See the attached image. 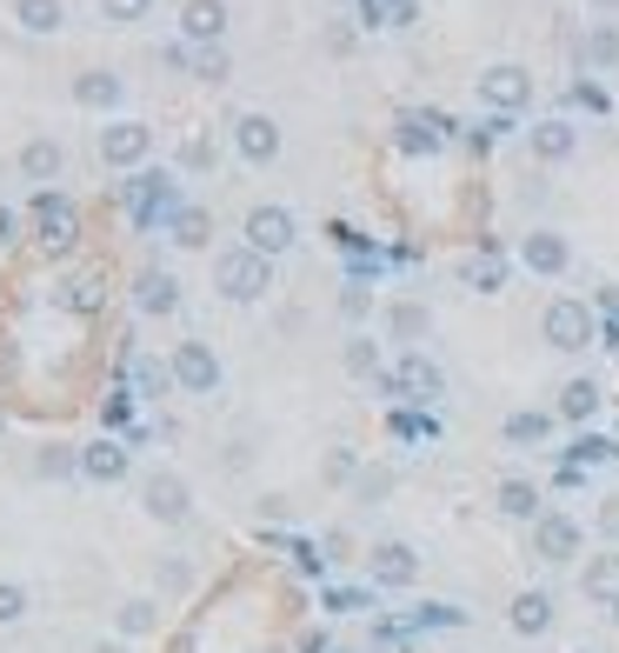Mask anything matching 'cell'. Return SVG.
Listing matches in <instances>:
<instances>
[{"label": "cell", "mask_w": 619, "mask_h": 653, "mask_svg": "<svg viewBox=\"0 0 619 653\" xmlns=\"http://www.w3.org/2000/svg\"><path fill=\"white\" fill-rule=\"evenodd\" d=\"M214 287L227 300H260L274 287V261L253 254V248H227V254H214Z\"/></svg>", "instance_id": "obj_1"}, {"label": "cell", "mask_w": 619, "mask_h": 653, "mask_svg": "<svg viewBox=\"0 0 619 653\" xmlns=\"http://www.w3.org/2000/svg\"><path fill=\"white\" fill-rule=\"evenodd\" d=\"M540 334H547V347H560V354H580V347H593V341H599V313H593L586 300H547V313H540Z\"/></svg>", "instance_id": "obj_2"}, {"label": "cell", "mask_w": 619, "mask_h": 653, "mask_svg": "<svg viewBox=\"0 0 619 653\" xmlns=\"http://www.w3.org/2000/svg\"><path fill=\"white\" fill-rule=\"evenodd\" d=\"M374 387H380V393H393V400H406V406H433L439 393H447V374H439L426 354H406V360H400V367H387Z\"/></svg>", "instance_id": "obj_3"}, {"label": "cell", "mask_w": 619, "mask_h": 653, "mask_svg": "<svg viewBox=\"0 0 619 653\" xmlns=\"http://www.w3.org/2000/svg\"><path fill=\"white\" fill-rule=\"evenodd\" d=\"M121 207H127L134 227H167L173 214H181V201H173V181H167V174H134V181L121 187Z\"/></svg>", "instance_id": "obj_4"}, {"label": "cell", "mask_w": 619, "mask_h": 653, "mask_svg": "<svg viewBox=\"0 0 619 653\" xmlns=\"http://www.w3.org/2000/svg\"><path fill=\"white\" fill-rule=\"evenodd\" d=\"M480 101H486L493 114H526V107H534V73L513 67V60L486 67V73H480Z\"/></svg>", "instance_id": "obj_5"}, {"label": "cell", "mask_w": 619, "mask_h": 653, "mask_svg": "<svg viewBox=\"0 0 619 653\" xmlns=\"http://www.w3.org/2000/svg\"><path fill=\"white\" fill-rule=\"evenodd\" d=\"M140 507H147L160 527H181V520L194 514V494H187V480H181V473H147V486H140Z\"/></svg>", "instance_id": "obj_6"}, {"label": "cell", "mask_w": 619, "mask_h": 653, "mask_svg": "<svg viewBox=\"0 0 619 653\" xmlns=\"http://www.w3.org/2000/svg\"><path fill=\"white\" fill-rule=\"evenodd\" d=\"M367 581H374V587H387V594L413 587V581H420V553H413L406 540H380V547L367 553Z\"/></svg>", "instance_id": "obj_7"}, {"label": "cell", "mask_w": 619, "mask_h": 653, "mask_svg": "<svg viewBox=\"0 0 619 653\" xmlns=\"http://www.w3.org/2000/svg\"><path fill=\"white\" fill-rule=\"evenodd\" d=\"M167 367H173V387H181V393H214L220 387V360H214L207 341H181Z\"/></svg>", "instance_id": "obj_8"}, {"label": "cell", "mask_w": 619, "mask_h": 653, "mask_svg": "<svg viewBox=\"0 0 619 653\" xmlns=\"http://www.w3.org/2000/svg\"><path fill=\"white\" fill-rule=\"evenodd\" d=\"M393 140H400V153H439V147L454 140V121L433 114V107H413V114L393 121Z\"/></svg>", "instance_id": "obj_9"}, {"label": "cell", "mask_w": 619, "mask_h": 653, "mask_svg": "<svg viewBox=\"0 0 619 653\" xmlns=\"http://www.w3.org/2000/svg\"><path fill=\"white\" fill-rule=\"evenodd\" d=\"M147 153H153V127H147V121H114V127H101V160H107V168H140Z\"/></svg>", "instance_id": "obj_10"}, {"label": "cell", "mask_w": 619, "mask_h": 653, "mask_svg": "<svg viewBox=\"0 0 619 653\" xmlns=\"http://www.w3.org/2000/svg\"><path fill=\"white\" fill-rule=\"evenodd\" d=\"M580 540H586V534H580L573 514H540V520H534V553H540L547 566H566V560L580 553Z\"/></svg>", "instance_id": "obj_11"}, {"label": "cell", "mask_w": 619, "mask_h": 653, "mask_svg": "<svg viewBox=\"0 0 619 653\" xmlns=\"http://www.w3.org/2000/svg\"><path fill=\"white\" fill-rule=\"evenodd\" d=\"M34 227H41V248H47V254H67L73 233H80V214H73V201L41 194V201H34Z\"/></svg>", "instance_id": "obj_12"}, {"label": "cell", "mask_w": 619, "mask_h": 653, "mask_svg": "<svg viewBox=\"0 0 619 653\" xmlns=\"http://www.w3.org/2000/svg\"><path fill=\"white\" fill-rule=\"evenodd\" d=\"M233 147H240V160L267 168V160H280V121L274 114H240L233 121Z\"/></svg>", "instance_id": "obj_13"}, {"label": "cell", "mask_w": 619, "mask_h": 653, "mask_svg": "<svg viewBox=\"0 0 619 653\" xmlns=\"http://www.w3.org/2000/svg\"><path fill=\"white\" fill-rule=\"evenodd\" d=\"M247 248L267 254V261L287 254V248H294V214H287V207H253V214H247Z\"/></svg>", "instance_id": "obj_14"}, {"label": "cell", "mask_w": 619, "mask_h": 653, "mask_svg": "<svg viewBox=\"0 0 619 653\" xmlns=\"http://www.w3.org/2000/svg\"><path fill=\"white\" fill-rule=\"evenodd\" d=\"M519 267H534V274H566L573 267V248H566V233H553V227H534L519 240Z\"/></svg>", "instance_id": "obj_15"}, {"label": "cell", "mask_w": 619, "mask_h": 653, "mask_svg": "<svg viewBox=\"0 0 619 653\" xmlns=\"http://www.w3.org/2000/svg\"><path fill=\"white\" fill-rule=\"evenodd\" d=\"M181 34H187V47H220V34H227V8H220V0H187Z\"/></svg>", "instance_id": "obj_16"}, {"label": "cell", "mask_w": 619, "mask_h": 653, "mask_svg": "<svg viewBox=\"0 0 619 653\" xmlns=\"http://www.w3.org/2000/svg\"><path fill=\"white\" fill-rule=\"evenodd\" d=\"M134 307L140 313H173V307H181V280L160 274V267H140L134 274Z\"/></svg>", "instance_id": "obj_17"}, {"label": "cell", "mask_w": 619, "mask_h": 653, "mask_svg": "<svg viewBox=\"0 0 619 653\" xmlns=\"http://www.w3.org/2000/svg\"><path fill=\"white\" fill-rule=\"evenodd\" d=\"M506 627L513 633H547L553 627V594H540V587H526V594H513V607H506Z\"/></svg>", "instance_id": "obj_18"}, {"label": "cell", "mask_w": 619, "mask_h": 653, "mask_svg": "<svg viewBox=\"0 0 619 653\" xmlns=\"http://www.w3.org/2000/svg\"><path fill=\"white\" fill-rule=\"evenodd\" d=\"M80 473L87 480H101V486H114V480H127V447L107 434V440H94V447H80Z\"/></svg>", "instance_id": "obj_19"}, {"label": "cell", "mask_w": 619, "mask_h": 653, "mask_svg": "<svg viewBox=\"0 0 619 653\" xmlns=\"http://www.w3.org/2000/svg\"><path fill=\"white\" fill-rule=\"evenodd\" d=\"M493 507H500L506 520H540V514H547V507H540V486H534V480H519V473L493 486Z\"/></svg>", "instance_id": "obj_20"}, {"label": "cell", "mask_w": 619, "mask_h": 653, "mask_svg": "<svg viewBox=\"0 0 619 653\" xmlns=\"http://www.w3.org/2000/svg\"><path fill=\"white\" fill-rule=\"evenodd\" d=\"M60 168H67V147H60L54 134H34V140L21 147V174H27V181H60Z\"/></svg>", "instance_id": "obj_21"}, {"label": "cell", "mask_w": 619, "mask_h": 653, "mask_svg": "<svg viewBox=\"0 0 619 653\" xmlns=\"http://www.w3.org/2000/svg\"><path fill=\"white\" fill-rule=\"evenodd\" d=\"M73 101H80V107H94V114H107V107L121 101V73H107V67L73 73Z\"/></svg>", "instance_id": "obj_22"}, {"label": "cell", "mask_w": 619, "mask_h": 653, "mask_svg": "<svg viewBox=\"0 0 619 653\" xmlns=\"http://www.w3.org/2000/svg\"><path fill=\"white\" fill-rule=\"evenodd\" d=\"M599 400H606V393H599V380H593V374L566 380V387H560V421H580V427H586V421L599 414Z\"/></svg>", "instance_id": "obj_23"}, {"label": "cell", "mask_w": 619, "mask_h": 653, "mask_svg": "<svg viewBox=\"0 0 619 653\" xmlns=\"http://www.w3.org/2000/svg\"><path fill=\"white\" fill-rule=\"evenodd\" d=\"M580 587H586V600H599V607H619V553H599V560H586Z\"/></svg>", "instance_id": "obj_24"}, {"label": "cell", "mask_w": 619, "mask_h": 653, "mask_svg": "<svg viewBox=\"0 0 619 653\" xmlns=\"http://www.w3.org/2000/svg\"><path fill=\"white\" fill-rule=\"evenodd\" d=\"M127 387H134L140 400H160V393L173 387V367H160L153 354H127Z\"/></svg>", "instance_id": "obj_25"}, {"label": "cell", "mask_w": 619, "mask_h": 653, "mask_svg": "<svg viewBox=\"0 0 619 653\" xmlns=\"http://www.w3.org/2000/svg\"><path fill=\"white\" fill-rule=\"evenodd\" d=\"M580 60H586L593 73L619 67V27H612V21H593V27H586V41H580Z\"/></svg>", "instance_id": "obj_26"}, {"label": "cell", "mask_w": 619, "mask_h": 653, "mask_svg": "<svg viewBox=\"0 0 619 653\" xmlns=\"http://www.w3.org/2000/svg\"><path fill=\"white\" fill-rule=\"evenodd\" d=\"M526 140H534V153H540V160H553V168H560V160H573V147H580V134H573L566 121H540Z\"/></svg>", "instance_id": "obj_27"}, {"label": "cell", "mask_w": 619, "mask_h": 653, "mask_svg": "<svg viewBox=\"0 0 619 653\" xmlns=\"http://www.w3.org/2000/svg\"><path fill=\"white\" fill-rule=\"evenodd\" d=\"M14 21L27 34H60L67 27V0H14Z\"/></svg>", "instance_id": "obj_28"}, {"label": "cell", "mask_w": 619, "mask_h": 653, "mask_svg": "<svg viewBox=\"0 0 619 653\" xmlns=\"http://www.w3.org/2000/svg\"><path fill=\"white\" fill-rule=\"evenodd\" d=\"M506 447H547L553 440V414H534V406H526V414H506Z\"/></svg>", "instance_id": "obj_29"}, {"label": "cell", "mask_w": 619, "mask_h": 653, "mask_svg": "<svg viewBox=\"0 0 619 653\" xmlns=\"http://www.w3.org/2000/svg\"><path fill=\"white\" fill-rule=\"evenodd\" d=\"M426 326H433V313H426L420 300H393V307H387V334H393V341H426Z\"/></svg>", "instance_id": "obj_30"}, {"label": "cell", "mask_w": 619, "mask_h": 653, "mask_svg": "<svg viewBox=\"0 0 619 653\" xmlns=\"http://www.w3.org/2000/svg\"><path fill=\"white\" fill-rule=\"evenodd\" d=\"M460 280H467L473 294H500V287H506V261H500V254L486 248V254H473V261L460 267Z\"/></svg>", "instance_id": "obj_31"}, {"label": "cell", "mask_w": 619, "mask_h": 653, "mask_svg": "<svg viewBox=\"0 0 619 653\" xmlns=\"http://www.w3.org/2000/svg\"><path fill=\"white\" fill-rule=\"evenodd\" d=\"M207 227H214V220H207V207H181V214L167 220V233L181 240V248H207Z\"/></svg>", "instance_id": "obj_32"}, {"label": "cell", "mask_w": 619, "mask_h": 653, "mask_svg": "<svg viewBox=\"0 0 619 653\" xmlns=\"http://www.w3.org/2000/svg\"><path fill=\"white\" fill-rule=\"evenodd\" d=\"M619 447L612 440H599V434H580L573 447H566V467H599V460H612Z\"/></svg>", "instance_id": "obj_33"}, {"label": "cell", "mask_w": 619, "mask_h": 653, "mask_svg": "<svg viewBox=\"0 0 619 653\" xmlns=\"http://www.w3.org/2000/svg\"><path fill=\"white\" fill-rule=\"evenodd\" d=\"M181 168H187V174H207V168H214V134H207V127L181 140Z\"/></svg>", "instance_id": "obj_34"}, {"label": "cell", "mask_w": 619, "mask_h": 653, "mask_svg": "<svg viewBox=\"0 0 619 653\" xmlns=\"http://www.w3.org/2000/svg\"><path fill=\"white\" fill-rule=\"evenodd\" d=\"M346 374H360V380H380V347L374 341H346Z\"/></svg>", "instance_id": "obj_35"}, {"label": "cell", "mask_w": 619, "mask_h": 653, "mask_svg": "<svg viewBox=\"0 0 619 653\" xmlns=\"http://www.w3.org/2000/svg\"><path fill=\"white\" fill-rule=\"evenodd\" d=\"M387 427H393L400 440H433V434H439V421H433V414H413V406H400Z\"/></svg>", "instance_id": "obj_36"}, {"label": "cell", "mask_w": 619, "mask_h": 653, "mask_svg": "<svg viewBox=\"0 0 619 653\" xmlns=\"http://www.w3.org/2000/svg\"><path fill=\"white\" fill-rule=\"evenodd\" d=\"M34 473H41V480H67V473H80V454H73V447H47V454L34 460Z\"/></svg>", "instance_id": "obj_37"}, {"label": "cell", "mask_w": 619, "mask_h": 653, "mask_svg": "<svg viewBox=\"0 0 619 653\" xmlns=\"http://www.w3.org/2000/svg\"><path fill=\"white\" fill-rule=\"evenodd\" d=\"M374 653H413V627L406 620H380L374 627Z\"/></svg>", "instance_id": "obj_38"}, {"label": "cell", "mask_w": 619, "mask_h": 653, "mask_svg": "<svg viewBox=\"0 0 619 653\" xmlns=\"http://www.w3.org/2000/svg\"><path fill=\"white\" fill-rule=\"evenodd\" d=\"M406 627H413V633H426V627H467V614H460V607H439V600H433V607L406 614Z\"/></svg>", "instance_id": "obj_39"}, {"label": "cell", "mask_w": 619, "mask_h": 653, "mask_svg": "<svg viewBox=\"0 0 619 653\" xmlns=\"http://www.w3.org/2000/svg\"><path fill=\"white\" fill-rule=\"evenodd\" d=\"M60 300H67L73 313H94V307H101V280H94V274H80V280H67V294H60Z\"/></svg>", "instance_id": "obj_40"}, {"label": "cell", "mask_w": 619, "mask_h": 653, "mask_svg": "<svg viewBox=\"0 0 619 653\" xmlns=\"http://www.w3.org/2000/svg\"><path fill=\"white\" fill-rule=\"evenodd\" d=\"M353 494H360V501H387V494H393V473H387V467H367L360 480H353Z\"/></svg>", "instance_id": "obj_41"}, {"label": "cell", "mask_w": 619, "mask_h": 653, "mask_svg": "<svg viewBox=\"0 0 619 653\" xmlns=\"http://www.w3.org/2000/svg\"><path fill=\"white\" fill-rule=\"evenodd\" d=\"M147 8H153V0H101V14H107L114 27H134V21H147Z\"/></svg>", "instance_id": "obj_42"}, {"label": "cell", "mask_w": 619, "mask_h": 653, "mask_svg": "<svg viewBox=\"0 0 619 653\" xmlns=\"http://www.w3.org/2000/svg\"><path fill=\"white\" fill-rule=\"evenodd\" d=\"M153 620H160L153 600H127V607H121V633H153Z\"/></svg>", "instance_id": "obj_43"}, {"label": "cell", "mask_w": 619, "mask_h": 653, "mask_svg": "<svg viewBox=\"0 0 619 653\" xmlns=\"http://www.w3.org/2000/svg\"><path fill=\"white\" fill-rule=\"evenodd\" d=\"M27 614V587H14V581H0V627H14Z\"/></svg>", "instance_id": "obj_44"}, {"label": "cell", "mask_w": 619, "mask_h": 653, "mask_svg": "<svg viewBox=\"0 0 619 653\" xmlns=\"http://www.w3.org/2000/svg\"><path fill=\"white\" fill-rule=\"evenodd\" d=\"M194 67H200V80H227V47H200Z\"/></svg>", "instance_id": "obj_45"}, {"label": "cell", "mask_w": 619, "mask_h": 653, "mask_svg": "<svg viewBox=\"0 0 619 653\" xmlns=\"http://www.w3.org/2000/svg\"><path fill=\"white\" fill-rule=\"evenodd\" d=\"M573 101H580V107H593V114H606V107H612L599 80H573Z\"/></svg>", "instance_id": "obj_46"}, {"label": "cell", "mask_w": 619, "mask_h": 653, "mask_svg": "<svg viewBox=\"0 0 619 653\" xmlns=\"http://www.w3.org/2000/svg\"><path fill=\"white\" fill-rule=\"evenodd\" d=\"M326 607H333V614H360V607H367V594H360V587H333V594H326Z\"/></svg>", "instance_id": "obj_47"}, {"label": "cell", "mask_w": 619, "mask_h": 653, "mask_svg": "<svg viewBox=\"0 0 619 653\" xmlns=\"http://www.w3.org/2000/svg\"><path fill=\"white\" fill-rule=\"evenodd\" d=\"M420 21V0H387V27H413Z\"/></svg>", "instance_id": "obj_48"}, {"label": "cell", "mask_w": 619, "mask_h": 653, "mask_svg": "<svg viewBox=\"0 0 619 653\" xmlns=\"http://www.w3.org/2000/svg\"><path fill=\"white\" fill-rule=\"evenodd\" d=\"M360 8V27H387V0H353Z\"/></svg>", "instance_id": "obj_49"}, {"label": "cell", "mask_w": 619, "mask_h": 653, "mask_svg": "<svg viewBox=\"0 0 619 653\" xmlns=\"http://www.w3.org/2000/svg\"><path fill=\"white\" fill-rule=\"evenodd\" d=\"M599 534H606V540H619V494H612V501H599Z\"/></svg>", "instance_id": "obj_50"}, {"label": "cell", "mask_w": 619, "mask_h": 653, "mask_svg": "<svg viewBox=\"0 0 619 653\" xmlns=\"http://www.w3.org/2000/svg\"><path fill=\"white\" fill-rule=\"evenodd\" d=\"M340 307H346V320H360L374 300H367V287H346V294H340Z\"/></svg>", "instance_id": "obj_51"}, {"label": "cell", "mask_w": 619, "mask_h": 653, "mask_svg": "<svg viewBox=\"0 0 619 653\" xmlns=\"http://www.w3.org/2000/svg\"><path fill=\"white\" fill-rule=\"evenodd\" d=\"M326 480H360V473H353V454H346V447L326 460Z\"/></svg>", "instance_id": "obj_52"}, {"label": "cell", "mask_w": 619, "mask_h": 653, "mask_svg": "<svg viewBox=\"0 0 619 653\" xmlns=\"http://www.w3.org/2000/svg\"><path fill=\"white\" fill-rule=\"evenodd\" d=\"M593 313H606V320H619V287H599V307Z\"/></svg>", "instance_id": "obj_53"}, {"label": "cell", "mask_w": 619, "mask_h": 653, "mask_svg": "<svg viewBox=\"0 0 619 653\" xmlns=\"http://www.w3.org/2000/svg\"><path fill=\"white\" fill-rule=\"evenodd\" d=\"M599 341H606V347L619 354V320H606V326H599Z\"/></svg>", "instance_id": "obj_54"}, {"label": "cell", "mask_w": 619, "mask_h": 653, "mask_svg": "<svg viewBox=\"0 0 619 653\" xmlns=\"http://www.w3.org/2000/svg\"><path fill=\"white\" fill-rule=\"evenodd\" d=\"M0 240H14V214L8 207H0Z\"/></svg>", "instance_id": "obj_55"}, {"label": "cell", "mask_w": 619, "mask_h": 653, "mask_svg": "<svg viewBox=\"0 0 619 653\" xmlns=\"http://www.w3.org/2000/svg\"><path fill=\"white\" fill-rule=\"evenodd\" d=\"M586 8H593V14H619V0H586Z\"/></svg>", "instance_id": "obj_56"}, {"label": "cell", "mask_w": 619, "mask_h": 653, "mask_svg": "<svg viewBox=\"0 0 619 653\" xmlns=\"http://www.w3.org/2000/svg\"><path fill=\"white\" fill-rule=\"evenodd\" d=\"M307 653H333V646H320V640H313V646H307Z\"/></svg>", "instance_id": "obj_57"}, {"label": "cell", "mask_w": 619, "mask_h": 653, "mask_svg": "<svg viewBox=\"0 0 619 653\" xmlns=\"http://www.w3.org/2000/svg\"><path fill=\"white\" fill-rule=\"evenodd\" d=\"M612 627H619V607H612Z\"/></svg>", "instance_id": "obj_58"}]
</instances>
